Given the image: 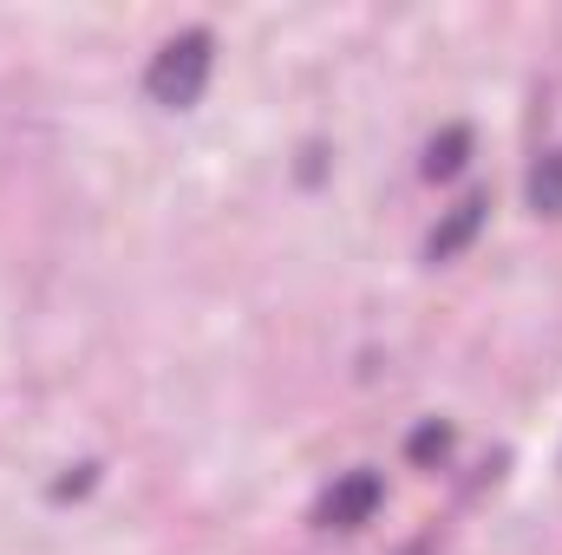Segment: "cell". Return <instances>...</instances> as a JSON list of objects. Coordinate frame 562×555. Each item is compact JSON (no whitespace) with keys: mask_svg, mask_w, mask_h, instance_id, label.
<instances>
[{"mask_svg":"<svg viewBox=\"0 0 562 555\" xmlns=\"http://www.w3.org/2000/svg\"><path fill=\"white\" fill-rule=\"evenodd\" d=\"M210 66H216V39H210L203 26H190V33H177V39H164V46H157V59H150V72H144V92H150L157 105L183 112V105H196V99H203Z\"/></svg>","mask_w":562,"mask_h":555,"instance_id":"6da1fadb","label":"cell"},{"mask_svg":"<svg viewBox=\"0 0 562 555\" xmlns=\"http://www.w3.org/2000/svg\"><path fill=\"white\" fill-rule=\"evenodd\" d=\"M380 497H386L380 471H347V477H334V484L321 490L314 523H321V530H360V523H373Z\"/></svg>","mask_w":562,"mask_h":555,"instance_id":"7a4b0ae2","label":"cell"},{"mask_svg":"<svg viewBox=\"0 0 562 555\" xmlns=\"http://www.w3.org/2000/svg\"><path fill=\"white\" fill-rule=\"evenodd\" d=\"M484 216H491V196L484 190H471V196H458L445 216H438V229L425 236V262H458L471 242H477V229H484Z\"/></svg>","mask_w":562,"mask_h":555,"instance_id":"3957f363","label":"cell"},{"mask_svg":"<svg viewBox=\"0 0 562 555\" xmlns=\"http://www.w3.org/2000/svg\"><path fill=\"white\" fill-rule=\"evenodd\" d=\"M464 150H471V132L451 125L445 138H431V150H425V177H458L464 170Z\"/></svg>","mask_w":562,"mask_h":555,"instance_id":"277c9868","label":"cell"},{"mask_svg":"<svg viewBox=\"0 0 562 555\" xmlns=\"http://www.w3.org/2000/svg\"><path fill=\"white\" fill-rule=\"evenodd\" d=\"M530 203H537L543 216H562V150L530 170Z\"/></svg>","mask_w":562,"mask_h":555,"instance_id":"5b68a950","label":"cell"},{"mask_svg":"<svg viewBox=\"0 0 562 555\" xmlns=\"http://www.w3.org/2000/svg\"><path fill=\"white\" fill-rule=\"evenodd\" d=\"M406 451H413V464H431V457H445V451H451V431L431 418V424H419V431H413V444H406Z\"/></svg>","mask_w":562,"mask_h":555,"instance_id":"8992f818","label":"cell"}]
</instances>
